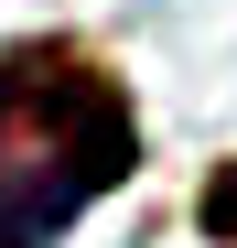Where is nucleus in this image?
<instances>
[{"label":"nucleus","instance_id":"obj_1","mask_svg":"<svg viewBox=\"0 0 237 248\" xmlns=\"http://www.w3.org/2000/svg\"><path fill=\"white\" fill-rule=\"evenodd\" d=\"M130 173V108L65 54L0 65V248H44Z\"/></svg>","mask_w":237,"mask_h":248}]
</instances>
